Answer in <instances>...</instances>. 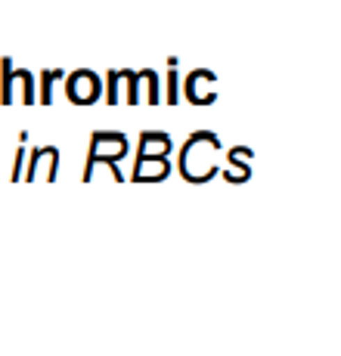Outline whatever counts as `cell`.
Masks as SVG:
<instances>
[{"label":"cell","mask_w":341,"mask_h":356,"mask_svg":"<svg viewBox=\"0 0 341 356\" xmlns=\"http://www.w3.org/2000/svg\"><path fill=\"white\" fill-rule=\"evenodd\" d=\"M13 81H16V65L10 56L0 59V106H13Z\"/></svg>","instance_id":"cell-5"},{"label":"cell","mask_w":341,"mask_h":356,"mask_svg":"<svg viewBox=\"0 0 341 356\" xmlns=\"http://www.w3.org/2000/svg\"><path fill=\"white\" fill-rule=\"evenodd\" d=\"M170 74H168V102L174 106L177 102V59H170Z\"/></svg>","instance_id":"cell-10"},{"label":"cell","mask_w":341,"mask_h":356,"mask_svg":"<svg viewBox=\"0 0 341 356\" xmlns=\"http://www.w3.org/2000/svg\"><path fill=\"white\" fill-rule=\"evenodd\" d=\"M115 74H118V81H127V84H131L127 102L136 106V102H140V78H143V74L140 72H131V68H121V72H115Z\"/></svg>","instance_id":"cell-8"},{"label":"cell","mask_w":341,"mask_h":356,"mask_svg":"<svg viewBox=\"0 0 341 356\" xmlns=\"http://www.w3.org/2000/svg\"><path fill=\"white\" fill-rule=\"evenodd\" d=\"M68 102L74 106H93L102 97V84L90 68H78V72L68 74Z\"/></svg>","instance_id":"cell-2"},{"label":"cell","mask_w":341,"mask_h":356,"mask_svg":"<svg viewBox=\"0 0 341 356\" xmlns=\"http://www.w3.org/2000/svg\"><path fill=\"white\" fill-rule=\"evenodd\" d=\"M143 72H146V84H149V102L159 106L161 102V97H159V74H155L152 68H143Z\"/></svg>","instance_id":"cell-9"},{"label":"cell","mask_w":341,"mask_h":356,"mask_svg":"<svg viewBox=\"0 0 341 356\" xmlns=\"http://www.w3.org/2000/svg\"><path fill=\"white\" fill-rule=\"evenodd\" d=\"M22 161H25V143H22V146H19V152H16V161H13V183H16V180H22Z\"/></svg>","instance_id":"cell-12"},{"label":"cell","mask_w":341,"mask_h":356,"mask_svg":"<svg viewBox=\"0 0 341 356\" xmlns=\"http://www.w3.org/2000/svg\"><path fill=\"white\" fill-rule=\"evenodd\" d=\"M59 78H65V68H44L40 72V106H50L53 102V84Z\"/></svg>","instance_id":"cell-6"},{"label":"cell","mask_w":341,"mask_h":356,"mask_svg":"<svg viewBox=\"0 0 341 356\" xmlns=\"http://www.w3.org/2000/svg\"><path fill=\"white\" fill-rule=\"evenodd\" d=\"M168 170H170L168 159H136L134 180L136 183H155V180H165Z\"/></svg>","instance_id":"cell-4"},{"label":"cell","mask_w":341,"mask_h":356,"mask_svg":"<svg viewBox=\"0 0 341 356\" xmlns=\"http://www.w3.org/2000/svg\"><path fill=\"white\" fill-rule=\"evenodd\" d=\"M16 78L22 81V102L25 106H34L38 102V93H34V74L29 68H16Z\"/></svg>","instance_id":"cell-7"},{"label":"cell","mask_w":341,"mask_h":356,"mask_svg":"<svg viewBox=\"0 0 341 356\" xmlns=\"http://www.w3.org/2000/svg\"><path fill=\"white\" fill-rule=\"evenodd\" d=\"M127 155V136L125 134H115V130H97L90 136V152H87V168H84V180L93 177V168L100 161L109 164V170L115 174V180H125L118 170V161Z\"/></svg>","instance_id":"cell-1"},{"label":"cell","mask_w":341,"mask_h":356,"mask_svg":"<svg viewBox=\"0 0 341 356\" xmlns=\"http://www.w3.org/2000/svg\"><path fill=\"white\" fill-rule=\"evenodd\" d=\"M106 102H109V106H115V102H118V78H115V68L109 72V93H106Z\"/></svg>","instance_id":"cell-11"},{"label":"cell","mask_w":341,"mask_h":356,"mask_svg":"<svg viewBox=\"0 0 341 356\" xmlns=\"http://www.w3.org/2000/svg\"><path fill=\"white\" fill-rule=\"evenodd\" d=\"M170 152V136L161 130H146L140 134V152L136 159H168Z\"/></svg>","instance_id":"cell-3"}]
</instances>
